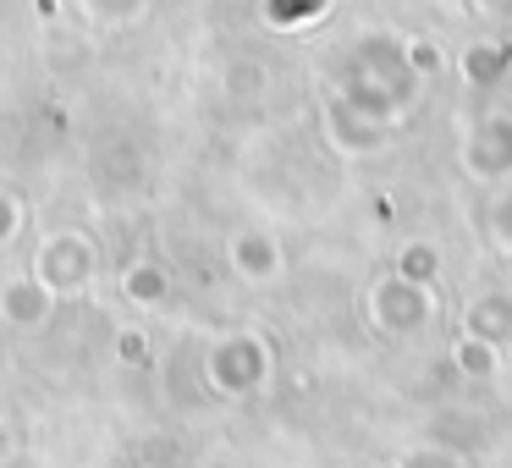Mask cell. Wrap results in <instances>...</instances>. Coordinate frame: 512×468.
<instances>
[]
</instances>
